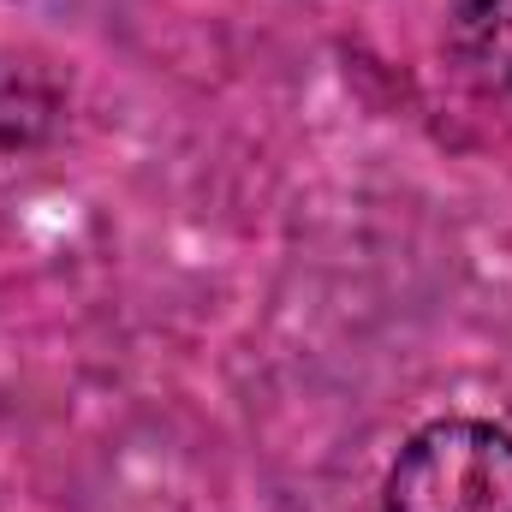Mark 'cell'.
I'll return each instance as SVG.
<instances>
[{
  "mask_svg": "<svg viewBox=\"0 0 512 512\" xmlns=\"http://www.w3.org/2000/svg\"><path fill=\"white\" fill-rule=\"evenodd\" d=\"M382 512H512V435L483 417H435L393 453Z\"/></svg>",
  "mask_w": 512,
  "mask_h": 512,
  "instance_id": "obj_1",
  "label": "cell"
},
{
  "mask_svg": "<svg viewBox=\"0 0 512 512\" xmlns=\"http://www.w3.org/2000/svg\"><path fill=\"white\" fill-rule=\"evenodd\" d=\"M441 48L465 90L483 102H512V0H453Z\"/></svg>",
  "mask_w": 512,
  "mask_h": 512,
  "instance_id": "obj_2",
  "label": "cell"
},
{
  "mask_svg": "<svg viewBox=\"0 0 512 512\" xmlns=\"http://www.w3.org/2000/svg\"><path fill=\"white\" fill-rule=\"evenodd\" d=\"M66 120V90L48 78V66L0 48V155L48 143Z\"/></svg>",
  "mask_w": 512,
  "mask_h": 512,
  "instance_id": "obj_3",
  "label": "cell"
}]
</instances>
